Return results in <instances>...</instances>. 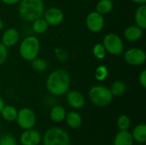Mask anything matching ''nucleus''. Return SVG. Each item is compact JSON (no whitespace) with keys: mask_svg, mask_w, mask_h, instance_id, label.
Returning a JSON list of instances; mask_svg holds the SVG:
<instances>
[{"mask_svg":"<svg viewBox=\"0 0 146 145\" xmlns=\"http://www.w3.org/2000/svg\"><path fill=\"white\" fill-rule=\"evenodd\" d=\"M70 75L62 68L55 69L50 73L45 82L48 92L55 97L64 96L70 90Z\"/></svg>","mask_w":146,"mask_h":145,"instance_id":"obj_1","label":"nucleus"},{"mask_svg":"<svg viewBox=\"0 0 146 145\" xmlns=\"http://www.w3.org/2000/svg\"><path fill=\"white\" fill-rule=\"evenodd\" d=\"M44 10L43 0H21L19 3L18 14L27 22H33L36 19L42 17Z\"/></svg>","mask_w":146,"mask_h":145,"instance_id":"obj_2","label":"nucleus"},{"mask_svg":"<svg viewBox=\"0 0 146 145\" xmlns=\"http://www.w3.org/2000/svg\"><path fill=\"white\" fill-rule=\"evenodd\" d=\"M88 98L93 105L99 108H104L112 103L114 96L112 95L110 88L98 85H93L89 89Z\"/></svg>","mask_w":146,"mask_h":145,"instance_id":"obj_3","label":"nucleus"},{"mask_svg":"<svg viewBox=\"0 0 146 145\" xmlns=\"http://www.w3.org/2000/svg\"><path fill=\"white\" fill-rule=\"evenodd\" d=\"M39 51L40 42L38 38L33 35L25 37L19 45V54L21 57L27 62H31L38 57Z\"/></svg>","mask_w":146,"mask_h":145,"instance_id":"obj_4","label":"nucleus"},{"mask_svg":"<svg viewBox=\"0 0 146 145\" xmlns=\"http://www.w3.org/2000/svg\"><path fill=\"white\" fill-rule=\"evenodd\" d=\"M44 145H71L69 134L62 128L50 127L42 136Z\"/></svg>","mask_w":146,"mask_h":145,"instance_id":"obj_5","label":"nucleus"},{"mask_svg":"<svg viewBox=\"0 0 146 145\" xmlns=\"http://www.w3.org/2000/svg\"><path fill=\"white\" fill-rule=\"evenodd\" d=\"M103 45L106 52L112 56H120L125 50V44L122 38L116 33H107L103 38Z\"/></svg>","mask_w":146,"mask_h":145,"instance_id":"obj_6","label":"nucleus"},{"mask_svg":"<svg viewBox=\"0 0 146 145\" xmlns=\"http://www.w3.org/2000/svg\"><path fill=\"white\" fill-rule=\"evenodd\" d=\"M15 121L21 129L27 130L35 126L37 122V116L34 111L30 108H22L18 110Z\"/></svg>","mask_w":146,"mask_h":145,"instance_id":"obj_7","label":"nucleus"},{"mask_svg":"<svg viewBox=\"0 0 146 145\" xmlns=\"http://www.w3.org/2000/svg\"><path fill=\"white\" fill-rule=\"evenodd\" d=\"M124 60L131 66H141L145 62L146 54L144 50L139 47H132L124 52Z\"/></svg>","mask_w":146,"mask_h":145,"instance_id":"obj_8","label":"nucleus"},{"mask_svg":"<svg viewBox=\"0 0 146 145\" xmlns=\"http://www.w3.org/2000/svg\"><path fill=\"white\" fill-rule=\"evenodd\" d=\"M105 21L103 15L98 13L96 10L90 12L86 18V26L92 32H99L104 27Z\"/></svg>","mask_w":146,"mask_h":145,"instance_id":"obj_9","label":"nucleus"},{"mask_svg":"<svg viewBox=\"0 0 146 145\" xmlns=\"http://www.w3.org/2000/svg\"><path fill=\"white\" fill-rule=\"evenodd\" d=\"M19 140L21 145H38L42 142V134L33 128L23 130Z\"/></svg>","mask_w":146,"mask_h":145,"instance_id":"obj_10","label":"nucleus"},{"mask_svg":"<svg viewBox=\"0 0 146 145\" xmlns=\"http://www.w3.org/2000/svg\"><path fill=\"white\" fill-rule=\"evenodd\" d=\"M43 18L45 20L49 26H58L63 21L64 13L59 8L51 7L44 10Z\"/></svg>","mask_w":146,"mask_h":145,"instance_id":"obj_11","label":"nucleus"},{"mask_svg":"<svg viewBox=\"0 0 146 145\" xmlns=\"http://www.w3.org/2000/svg\"><path fill=\"white\" fill-rule=\"evenodd\" d=\"M65 95L68 104L74 109H80L85 106L86 99L81 92L76 90H69Z\"/></svg>","mask_w":146,"mask_h":145,"instance_id":"obj_12","label":"nucleus"},{"mask_svg":"<svg viewBox=\"0 0 146 145\" xmlns=\"http://www.w3.org/2000/svg\"><path fill=\"white\" fill-rule=\"evenodd\" d=\"M20 39V32L15 27L7 28L2 34L1 43L7 48L15 45Z\"/></svg>","mask_w":146,"mask_h":145,"instance_id":"obj_13","label":"nucleus"},{"mask_svg":"<svg viewBox=\"0 0 146 145\" xmlns=\"http://www.w3.org/2000/svg\"><path fill=\"white\" fill-rule=\"evenodd\" d=\"M144 35V30L137 25H131L125 28L123 36L126 40L129 42H136L139 40Z\"/></svg>","mask_w":146,"mask_h":145,"instance_id":"obj_14","label":"nucleus"},{"mask_svg":"<svg viewBox=\"0 0 146 145\" xmlns=\"http://www.w3.org/2000/svg\"><path fill=\"white\" fill-rule=\"evenodd\" d=\"M64 121H66L67 126L69 128L74 129V130L79 129L83 123V119H82L81 115L79 112L74 111V110L68 112Z\"/></svg>","mask_w":146,"mask_h":145,"instance_id":"obj_15","label":"nucleus"},{"mask_svg":"<svg viewBox=\"0 0 146 145\" xmlns=\"http://www.w3.org/2000/svg\"><path fill=\"white\" fill-rule=\"evenodd\" d=\"M134 140L129 131H119L113 138V145H133Z\"/></svg>","mask_w":146,"mask_h":145,"instance_id":"obj_16","label":"nucleus"},{"mask_svg":"<svg viewBox=\"0 0 146 145\" xmlns=\"http://www.w3.org/2000/svg\"><path fill=\"white\" fill-rule=\"evenodd\" d=\"M67 115V111L65 109V108L60 104H56L54 105L50 111V120L55 122V123H62V121H64L65 117Z\"/></svg>","mask_w":146,"mask_h":145,"instance_id":"obj_17","label":"nucleus"},{"mask_svg":"<svg viewBox=\"0 0 146 145\" xmlns=\"http://www.w3.org/2000/svg\"><path fill=\"white\" fill-rule=\"evenodd\" d=\"M134 142L144 144L146 143V125L145 123H139L136 125L133 132H131Z\"/></svg>","mask_w":146,"mask_h":145,"instance_id":"obj_18","label":"nucleus"},{"mask_svg":"<svg viewBox=\"0 0 146 145\" xmlns=\"http://www.w3.org/2000/svg\"><path fill=\"white\" fill-rule=\"evenodd\" d=\"M135 25L142 28L143 30L146 29V5L141 4L137 8L134 14Z\"/></svg>","mask_w":146,"mask_h":145,"instance_id":"obj_19","label":"nucleus"},{"mask_svg":"<svg viewBox=\"0 0 146 145\" xmlns=\"http://www.w3.org/2000/svg\"><path fill=\"white\" fill-rule=\"evenodd\" d=\"M18 114V109L12 105H4L0 115L2 118L8 122H13L16 120Z\"/></svg>","mask_w":146,"mask_h":145,"instance_id":"obj_20","label":"nucleus"},{"mask_svg":"<svg viewBox=\"0 0 146 145\" xmlns=\"http://www.w3.org/2000/svg\"><path fill=\"white\" fill-rule=\"evenodd\" d=\"M110 90L114 97H121L127 91V85L121 80H115L111 84Z\"/></svg>","mask_w":146,"mask_h":145,"instance_id":"obj_21","label":"nucleus"},{"mask_svg":"<svg viewBox=\"0 0 146 145\" xmlns=\"http://www.w3.org/2000/svg\"><path fill=\"white\" fill-rule=\"evenodd\" d=\"M49 25L45 21V20L42 17L36 19L32 22V29L36 34H43L48 30Z\"/></svg>","mask_w":146,"mask_h":145,"instance_id":"obj_22","label":"nucleus"},{"mask_svg":"<svg viewBox=\"0 0 146 145\" xmlns=\"http://www.w3.org/2000/svg\"><path fill=\"white\" fill-rule=\"evenodd\" d=\"M114 4L112 0H99L96 4V11L103 15L109 14L113 9Z\"/></svg>","mask_w":146,"mask_h":145,"instance_id":"obj_23","label":"nucleus"},{"mask_svg":"<svg viewBox=\"0 0 146 145\" xmlns=\"http://www.w3.org/2000/svg\"><path fill=\"white\" fill-rule=\"evenodd\" d=\"M116 126L119 131H128L131 127V120L126 115H121L116 121Z\"/></svg>","mask_w":146,"mask_h":145,"instance_id":"obj_24","label":"nucleus"},{"mask_svg":"<svg viewBox=\"0 0 146 145\" xmlns=\"http://www.w3.org/2000/svg\"><path fill=\"white\" fill-rule=\"evenodd\" d=\"M32 68L37 72H44L48 68V62L44 58L36 57L33 61H31Z\"/></svg>","mask_w":146,"mask_h":145,"instance_id":"obj_25","label":"nucleus"},{"mask_svg":"<svg viewBox=\"0 0 146 145\" xmlns=\"http://www.w3.org/2000/svg\"><path fill=\"white\" fill-rule=\"evenodd\" d=\"M109 75V69L105 65H99L95 70V79L98 81H104L107 79Z\"/></svg>","mask_w":146,"mask_h":145,"instance_id":"obj_26","label":"nucleus"},{"mask_svg":"<svg viewBox=\"0 0 146 145\" xmlns=\"http://www.w3.org/2000/svg\"><path fill=\"white\" fill-rule=\"evenodd\" d=\"M106 50L102 43L96 44L92 48V54L94 57L98 60H103L106 56Z\"/></svg>","mask_w":146,"mask_h":145,"instance_id":"obj_27","label":"nucleus"},{"mask_svg":"<svg viewBox=\"0 0 146 145\" xmlns=\"http://www.w3.org/2000/svg\"><path fill=\"white\" fill-rule=\"evenodd\" d=\"M54 54L56 58L61 62H64L68 59V51L62 48V47H57L54 50Z\"/></svg>","mask_w":146,"mask_h":145,"instance_id":"obj_28","label":"nucleus"},{"mask_svg":"<svg viewBox=\"0 0 146 145\" xmlns=\"http://www.w3.org/2000/svg\"><path fill=\"white\" fill-rule=\"evenodd\" d=\"M0 145H17V141L12 134L5 133L0 137Z\"/></svg>","mask_w":146,"mask_h":145,"instance_id":"obj_29","label":"nucleus"},{"mask_svg":"<svg viewBox=\"0 0 146 145\" xmlns=\"http://www.w3.org/2000/svg\"><path fill=\"white\" fill-rule=\"evenodd\" d=\"M8 54H9V52H8V48L5 47V46L0 42V66L3 65V64L6 62V60H7V58H8Z\"/></svg>","mask_w":146,"mask_h":145,"instance_id":"obj_30","label":"nucleus"},{"mask_svg":"<svg viewBox=\"0 0 146 145\" xmlns=\"http://www.w3.org/2000/svg\"><path fill=\"white\" fill-rule=\"evenodd\" d=\"M139 84L140 85L145 89L146 88V71L145 70H143L140 73H139Z\"/></svg>","mask_w":146,"mask_h":145,"instance_id":"obj_31","label":"nucleus"},{"mask_svg":"<svg viewBox=\"0 0 146 145\" xmlns=\"http://www.w3.org/2000/svg\"><path fill=\"white\" fill-rule=\"evenodd\" d=\"M6 5H15L20 3L21 0H1Z\"/></svg>","mask_w":146,"mask_h":145,"instance_id":"obj_32","label":"nucleus"},{"mask_svg":"<svg viewBox=\"0 0 146 145\" xmlns=\"http://www.w3.org/2000/svg\"><path fill=\"white\" fill-rule=\"evenodd\" d=\"M133 3H137L139 5H141V4H145L146 0H131Z\"/></svg>","mask_w":146,"mask_h":145,"instance_id":"obj_33","label":"nucleus"},{"mask_svg":"<svg viewBox=\"0 0 146 145\" xmlns=\"http://www.w3.org/2000/svg\"><path fill=\"white\" fill-rule=\"evenodd\" d=\"M4 105H5L4 100L3 99L2 97H0V114H1V111H2V109H3V108L4 107Z\"/></svg>","mask_w":146,"mask_h":145,"instance_id":"obj_34","label":"nucleus"},{"mask_svg":"<svg viewBox=\"0 0 146 145\" xmlns=\"http://www.w3.org/2000/svg\"><path fill=\"white\" fill-rule=\"evenodd\" d=\"M3 25H4V24H3V20L0 18V31L3 28Z\"/></svg>","mask_w":146,"mask_h":145,"instance_id":"obj_35","label":"nucleus"},{"mask_svg":"<svg viewBox=\"0 0 146 145\" xmlns=\"http://www.w3.org/2000/svg\"><path fill=\"white\" fill-rule=\"evenodd\" d=\"M38 145H44V144H38Z\"/></svg>","mask_w":146,"mask_h":145,"instance_id":"obj_36","label":"nucleus"},{"mask_svg":"<svg viewBox=\"0 0 146 145\" xmlns=\"http://www.w3.org/2000/svg\"><path fill=\"white\" fill-rule=\"evenodd\" d=\"M86 1H88V0H86Z\"/></svg>","mask_w":146,"mask_h":145,"instance_id":"obj_37","label":"nucleus"},{"mask_svg":"<svg viewBox=\"0 0 146 145\" xmlns=\"http://www.w3.org/2000/svg\"><path fill=\"white\" fill-rule=\"evenodd\" d=\"M0 1H1V0H0Z\"/></svg>","mask_w":146,"mask_h":145,"instance_id":"obj_38","label":"nucleus"}]
</instances>
